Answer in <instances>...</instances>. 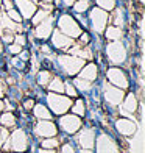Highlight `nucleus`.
<instances>
[{
    "mask_svg": "<svg viewBox=\"0 0 145 153\" xmlns=\"http://www.w3.org/2000/svg\"><path fill=\"white\" fill-rule=\"evenodd\" d=\"M58 27H59L58 30L61 33H64L66 36L72 38V39L81 34V25L78 24V20L70 14H63L58 19Z\"/></svg>",
    "mask_w": 145,
    "mask_h": 153,
    "instance_id": "obj_1",
    "label": "nucleus"
},
{
    "mask_svg": "<svg viewBox=\"0 0 145 153\" xmlns=\"http://www.w3.org/2000/svg\"><path fill=\"white\" fill-rule=\"evenodd\" d=\"M58 62L61 64V69L66 72V75H77L84 66V59L73 56V55H59Z\"/></svg>",
    "mask_w": 145,
    "mask_h": 153,
    "instance_id": "obj_2",
    "label": "nucleus"
},
{
    "mask_svg": "<svg viewBox=\"0 0 145 153\" xmlns=\"http://www.w3.org/2000/svg\"><path fill=\"white\" fill-rule=\"evenodd\" d=\"M106 56L112 64H122L127 59V48L120 41H111L106 45Z\"/></svg>",
    "mask_w": 145,
    "mask_h": 153,
    "instance_id": "obj_3",
    "label": "nucleus"
},
{
    "mask_svg": "<svg viewBox=\"0 0 145 153\" xmlns=\"http://www.w3.org/2000/svg\"><path fill=\"white\" fill-rule=\"evenodd\" d=\"M47 100H48V106L52 108V111L55 114H64L66 111H69L72 106L70 97H64L61 94L50 92L47 95Z\"/></svg>",
    "mask_w": 145,
    "mask_h": 153,
    "instance_id": "obj_4",
    "label": "nucleus"
},
{
    "mask_svg": "<svg viewBox=\"0 0 145 153\" xmlns=\"http://www.w3.org/2000/svg\"><path fill=\"white\" fill-rule=\"evenodd\" d=\"M89 20H91V24L94 27V31L97 33H103L105 28L108 27V20H109V14L108 11L101 10V8H92L91 13H89Z\"/></svg>",
    "mask_w": 145,
    "mask_h": 153,
    "instance_id": "obj_5",
    "label": "nucleus"
},
{
    "mask_svg": "<svg viewBox=\"0 0 145 153\" xmlns=\"http://www.w3.org/2000/svg\"><path fill=\"white\" fill-rule=\"evenodd\" d=\"M106 76H108L109 83H112L115 88L127 89L128 85H129V83H128V76H127V74L123 72L122 69H119V67H111V69H108Z\"/></svg>",
    "mask_w": 145,
    "mask_h": 153,
    "instance_id": "obj_6",
    "label": "nucleus"
},
{
    "mask_svg": "<svg viewBox=\"0 0 145 153\" xmlns=\"http://www.w3.org/2000/svg\"><path fill=\"white\" fill-rule=\"evenodd\" d=\"M50 36H52V45L55 48H58V50H67V48H70L73 45L72 38L66 36V34L61 33L59 30H53Z\"/></svg>",
    "mask_w": 145,
    "mask_h": 153,
    "instance_id": "obj_7",
    "label": "nucleus"
},
{
    "mask_svg": "<svg viewBox=\"0 0 145 153\" xmlns=\"http://www.w3.org/2000/svg\"><path fill=\"white\" fill-rule=\"evenodd\" d=\"M53 17L48 16L47 19H44L42 22H39L36 25V28H34V36L38 39H47L50 38V34L53 31Z\"/></svg>",
    "mask_w": 145,
    "mask_h": 153,
    "instance_id": "obj_8",
    "label": "nucleus"
},
{
    "mask_svg": "<svg viewBox=\"0 0 145 153\" xmlns=\"http://www.w3.org/2000/svg\"><path fill=\"white\" fill-rule=\"evenodd\" d=\"M59 125L64 131H67V133H75V131L81 127V119L75 114H67V116L61 117Z\"/></svg>",
    "mask_w": 145,
    "mask_h": 153,
    "instance_id": "obj_9",
    "label": "nucleus"
},
{
    "mask_svg": "<svg viewBox=\"0 0 145 153\" xmlns=\"http://www.w3.org/2000/svg\"><path fill=\"white\" fill-rule=\"evenodd\" d=\"M14 5L22 19H31V16L36 11V3L33 0H14Z\"/></svg>",
    "mask_w": 145,
    "mask_h": 153,
    "instance_id": "obj_10",
    "label": "nucleus"
},
{
    "mask_svg": "<svg viewBox=\"0 0 145 153\" xmlns=\"http://www.w3.org/2000/svg\"><path fill=\"white\" fill-rule=\"evenodd\" d=\"M123 97H125V94H123V91L120 88L106 86V89H105V99H106V102L109 103V105H120V103L123 102Z\"/></svg>",
    "mask_w": 145,
    "mask_h": 153,
    "instance_id": "obj_11",
    "label": "nucleus"
},
{
    "mask_svg": "<svg viewBox=\"0 0 145 153\" xmlns=\"http://www.w3.org/2000/svg\"><path fill=\"white\" fill-rule=\"evenodd\" d=\"M78 78L81 80H87V81H94L97 80V76H98V66L94 64V62H89V64H86L84 67H81V71L78 72Z\"/></svg>",
    "mask_w": 145,
    "mask_h": 153,
    "instance_id": "obj_12",
    "label": "nucleus"
},
{
    "mask_svg": "<svg viewBox=\"0 0 145 153\" xmlns=\"http://www.w3.org/2000/svg\"><path fill=\"white\" fill-rule=\"evenodd\" d=\"M11 147L16 152H24L27 149V137H25L24 131H20V130L14 131V134L11 137Z\"/></svg>",
    "mask_w": 145,
    "mask_h": 153,
    "instance_id": "obj_13",
    "label": "nucleus"
},
{
    "mask_svg": "<svg viewBox=\"0 0 145 153\" xmlns=\"http://www.w3.org/2000/svg\"><path fill=\"white\" fill-rule=\"evenodd\" d=\"M56 131L58 130H56V127H55V123L48 122V120H42V122H39L36 125V133L39 136H45V137L55 136V134H56Z\"/></svg>",
    "mask_w": 145,
    "mask_h": 153,
    "instance_id": "obj_14",
    "label": "nucleus"
},
{
    "mask_svg": "<svg viewBox=\"0 0 145 153\" xmlns=\"http://www.w3.org/2000/svg\"><path fill=\"white\" fill-rule=\"evenodd\" d=\"M117 130H119L122 134L129 136V134H133L136 131V125L131 120H128V119H119L117 120Z\"/></svg>",
    "mask_w": 145,
    "mask_h": 153,
    "instance_id": "obj_15",
    "label": "nucleus"
},
{
    "mask_svg": "<svg viewBox=\"0 0 145 153\" xmlns=\"http://www.w3.org/2000/svg\"><path fill=\"white\" fill-rule=\"evenodd\" d=\"M105 38L108 39V41H120V38H122V28L120 27H115V25H111V27H106L105 28Z\"/></svg>",
    "mask_w": 145,
    "mask_h": 153,
    "instance_id": "obj_16",
    "label": "nucleus"
},
{
    "mask_svg": "<svg viewBox=\"0 0 145 153\" xmlns=\"http://www.w3.org/2000/svg\"><path fill=\"white\" fill-rule=\"evenodd\" d=\"M80 144L84 149H91L94 145V133L91 130H83V133L80 134Z\"/></svg>",
    "mask_w": 145,
    "mask_h": 153,
    "instance_id": "obj_17",
    "label": "nucleus"
},
{
    "mask_svg": "<svg viewBox=\"0 0 145 153\" xmlns=\"http://www.w3.org/2000/svg\"><path fill=\"white\" fill-rule=\"evenodd\" d=\"M48 89H50L52 92H55V94H63L64 92V81L61 80V78H52L50 80V83H48Z\"/></svg>",
    "mask_w": 145,
    "mask_h": 153,
    "instance_id": "obj_18",
    "label": "nucleus"
},
{
    "mask_svg": "<svg viewBox=\"0 0 145 153\" xmlns=\"http://www.w3.org/2000/svg\"><path fill=\"white\" fill-rule=\"evenodd\" d=\"M123 108H125L127 111H129V113H134V111L137 109V99L134 94H128L125 102H123Z\"/></svg>",
    "mask_w": 145,
    "mask_h": 153,
    "instance_id": "obj_19",
    "label": "nucleus"
},
{
    "mask_svg": "<svg viewBox=\"0 0 145 153\" xmlns=\"http://www.w3.org/2000/svg\"><path fill=\"white\" fill-rule=\"evenodd\" d=\"M48 16H50V13H48V11H45V10H42V8L36 10V11H34V14L31 16V24H33V25H38L39 22H42V20L47 19Z\"/></svg>",
    "mask_w": 145,
    "mask_h": 153,
    "instance_id": "obj_20",
    "label": "nucleus"
},
{
    "mask_svg": "<svg viewBox=\"0 0 145 153\" xmlns=\"http://www.w3.org/2000/svg\"><path fill=\"white\" fill-rule=\"evenodd\" d=\"M50 80H52V72L50 71H41L39 74H38V85L39 86H42V88H45L48 83H50Z\"/></svg>",
    "mask_w": 145,
    "mask_h": 153,
    "instance_id": "obj_21",
    "label": "nucleus"
},
{
    "mask_svg": "<svg viewBox=\"0 0 145 153\" xmlns=\"http://www.w3.org/2000/svg\"><path fill=\"white\" fill-rule=\"evenodd\" d=\"M34 114H36V117H39V119H45V120H48L52 117L50 111L45 108V105H36L34 106Z\"/></svg>",
    "mask_w": 145,
    "mask_h": 153,
    "instance_id": "obj_22",
    "label": "nucleus"
},
{
    "mask_svg": "<svg viewBox=\"0 0 145 153\" xmlns=\"http://www.w3.org/2000/svg\"><path fill=\"white\" fill-rule=\"evenodd\" d=\"M73 86H75V88H78V91H91L92 83H91V81H87V80L75 78V81H73Z\"/></svg>",
    "mask_w": 145,
    "mask_h": 153,
    "instance_id": "obj_23",
    "label": "nucleus"
},
{
    "mask_svg": "<svg viewBox=\"0 0 145 153\" xmlns=\"http://www.w3.org/2000/svg\"><path fill=\"white\" fill-rule=\"evenodd\" d=\"M97 2V6L105 11H111L115 8V0H95Z\"/></svg>",
    "mask_w": 145,
    "mask_h": 153,
    "instance_id": "obj_24",
    "label": "nucleus"
},
{
    "mask_svg": "<svg viewBox=\"0 0 145 153\" xmlns=\"http://www.w3.org/2000/svg\"><path fill=\"white\" fill-rule=\"evenodd\" d=\"M0 122H2L5 127H13L16 123V117L13 113H5L2 117H0Z\"/></svg>",
    "mask_w": 145,
    "mask_h": 153,
    "instance_id": "obj_25",
    "label": "nucleus"
},
{
    "mask_svg": "<svg viewBox=\"0 0 145 153\" xmlns=\"http://www.w3.org/2000/svg\"><path fill=\"white\" fill-rule=\"evenodd\" d=\"M91 3H89V0H78V2H73V10L77 13H84Z\"/></svg>",
    "mask_w": 145,
    "mask_h": 153,
    "instance_id": "obj_26",
    "label": "nucleus"
},
{
    "mask_svg": "<svg viewBox=\"0 0 145 153\" xmlns=\"http://www.w3.org/2000/svg\"><path fill=\"white\" fill-rule=\"evenodd\" d=\"M6 16H8V19H11L13 22H16V24H20L22 22V16H20V13L16 10V8H11V10H8V13H6Z\"/></svg>",
    "mask_w": 145,
    "mask_h": 153,
    "instance_id": "obj_27",
    "label": "nucleus"
},
{
    "mask_svg": "<svg viewBox=\"0 0 145 153\" xmlns=\"http://www.w3.org/2000/svg\"><path fill=\"white\" fill-rule=\"evenodd\" d=\"M72 111L75 113V116H84V103H83V100H77L75 102V105L72 106Z\"/></svg>",
    "mask_w": 145,
    "mask_h": 153,
    "instance_id": "obj_28",
    "label": "nucleus"
},
{
    "mask_svg": "<svg viewBox=\"0 0 145 153\" xmlns=\"http://www.w3.org/2000/svg\"><path fill=\"white\" fill-rule=\"evenodd\" d=\"M64 92L69 97H77V89H75V86L72 85L70 81H66L64 83Z\"/></svg>",
    "mask_w": 145,
    "mask_h": 153,
    "instance_id": "obj_29",
    "label": "nucleus"
},
{
    "mask_svg": "<svg viewBox=\"0 0 145 153\" xmlns=\"http://www.w3.org/2000/svg\"><path fill=\"white\" fill-rule=\"evenodd\" d=\"M42 147L44 149H55V147H58V139H45V141L42 142Z\"/></svg>",
    "mask_w": 145,
    "mask_h": 153,
    "instance_id": "obj_30",
    "label": "nucleus"
},
{
    "mask_svg": "<svg viewBox=\"0 0 145 153\" xmlns=\"http://www.w3.org/2000/svg\"><path fill=\"white\" fill-rule=\"evenodd\" d=\"M117 17L114 19V22H115V27H119L120 25V28L123 27V24H125V16H123V13L120 11V10H117V14H115Z\"/></svg>",
    "mask_w": 145,
    "mask_h": 153,
    "instance_id": "obj_31",
    "label": "nucleus"
},
{
    "mask_svg": "<svg viewBox=\"0 0 145 153\" xmlns=\"http://www.w3.org/2000/svg\"><path fill=\"white\" fill-rule=\"evenodd\" d=\"M89 41H91V36H89V33L81 31V34H80V45H81V47L87 45V44H89Z\"/></svg>",
    "mask_w": 145,
    "mask_h": 153,
    "instance_id": "obj_32",
    "label": "nucleus"
},
{
    "mask_svg": "<svg viewBox=\"0 0 145 153\" xmlns=\"http://www.w3.org/2000/svg\"><path fill=\"white\" fill-rule=\"evenodd\" d=\"M13 41H14L16 44L22 45V47L27 44V38H25V34H16V36H14V39H13Z\"/></svg>",
    "mask_w": 145,
    "mask_h": 153,
    "instance_id": "obj_33",
    "label": "nucleus"
},
{
    "mask_svg": "<svg viewBox=\"0 0 145 153\" xmlns=\"http://www.w3.org/2000/svg\"><path fill=\"white\" fill-rule=\"evenodd\" d=\"M20 52H22V45H19V44H11L10 45V53L13 55H20Z\"/></svg>",
    "mask_w": 145,
    "mask_h": 153,
    "instance_id": "obj_34",
    "label": "nucleus"
},
{
    "mask_svg": "<svg viewBox=\"0 0 145 153\" xmlns=\"http://www.w3.org/2000/svg\"><path fill=\"white\" fill-rule=\"evenodd\" d=\"M33 106H34V100L33 99H27L24 102V108L25 109H33Z\"/></svg>",
    "mask_w": 145,
    "mask_h": 153,
    "instance_id": "obj_35",
    "label": "nucleus"
},
{
    "mask_svg": "<svg viewBox=\"0 0 145 153\" xmlns=\"http://www.w3.org/2000/svg\"><path fill=\"white\" fill-rule=\"evenodd\" d=\"M3 5H5V8L6 10H11V8H14V3L11 2V0H2Z\"/></svg>",
    "mask_w": 145,
    "mask_h": 153,
    "instance_id": "obj_36",
    "label": "nucleus"
},
{
    "mask_svg": "<svg viewBox=\"0 0 145 153\" xmlns=\"http://www.w3.org/2000/svg\"><path fill=\"white\" fill-rule=\"evenodd\" d=\"M63 153H75V152H73V149H72V145L66 144L64 147H63Z\"/></svg>",
    "mask_w": 145,
    "mask_h": 153,
    "instance_id": "obj_37",
    "label": "nucleus"
},
{
    "mask_svg": "<svg viewBox=\"0 0 145 153\" xmlns=\"http://www.w3.org/2000/svg\"><path fill=\"white\" fill-rule=\"evenodd\" d=\"M41 48H42V52H44V53H47V55L50 53V47H48V45H45V44H44V45L41 47Z\"/></svg>",
    "mask_w": 145,
    "mask_h": 153,
    "instance_id": "obj_38",
    "label": "nucleus"
},
{
    "mask_svg": "<svg viewBox=\"0 0 145 153\" xmlns=\"http://www.w3.org/2000/svg\"><path fill=\"white\" fill-rule=\"evenodd\" d=\"M39 153H55L53 150H50V149H45V150H41Z\"/></svg>",
    "mask_w": 145,
    "mask_h": 153,
    "instance_id": "obj_39",
    "label": "nucleus"
},
{
    "mask_svg": "<svg viewBox=\"0 0 145 153\" xmlns=\"http://www.w3.org/2000/svg\"><path fill=\"white\" fill-rule=\"evenodd\" d=\"M73 2H75V0H64L66 5H73Z\"/></svg>",
    "mask_w": 145,
    "mask_h": 153,
    "instance_id": "obj_40",
    "label": "nucleus"
},
{
    "mask_svg": "<svg viewBox=\"0 0 145 153\" xmlns=\"http://www.w3.org/2000/svg\"><path fill=\"white\" fill-rule=\"evenodd\" d=\"M5 95V91H3V88L2 86H0V99H2V97Z\"/></svg>",
    "mask_w": 145,
    "mask_h": 153,
    "instance_id": "obj_41",
    "label": "nucleus"
},
{
    "mask_svg": "<svg viewBox=\"0 0 145 153\" xmlns=\"http://www.w3.org/2000/svg\"><path fill=\"white\" fill-rule=\"evenodd\" d=\"M3 53V44H2V39H0V55Z\"/></svg>",
    "mask_w": 145,
    "mask_h": 153,
    "instance_id": "obj_42",
    "label": "nucleus"
},
{
    "mask_svg": "<svg viewBox=\"0 0 145 153\" xmlns=\"http://www.w3.org/2000/svg\"><path fill=\"white\" fill-rule=\"evenodd\" d=\"M3 141H5V139H3V136H2V133H0V147H2V144H3Z\"/></svg>",
    "mask_w": 145,
    "mask_h": 153,
    "instance_id": "obj_43",
    "label": "nucleus"
},
{
    "mask_svg": "<svg viewBox=\"0 0 145 153\" xmlns=\"http://www.w3.org/2000/svg\"><path fill=\"white\" fill-rule=\"evenodd\" d=\"M3 108H5V103H3V102H2V100H0V111H2V109H3Z\"/></svg>",
    "mask_w": 145,
    "mask_h": 153,
    "instance_id": "obj_44",
    "label": "nucleus"
},
{
    "mask_svg": "<svg viewBox=\"0 0 145 153\" xmlns=\"http://www.w3.org/2000/svg\"><path fill=\"white\" fill-rule=\"evenodd\" d=\"M81 153H92L91 150H81Z\"/></svg>",
    "mask_w": 145,
    "mask_h": 153,
    "instance_id": "obj_45",
    "label": "nucleus"
},
{
    "mask_svg": "<svg viewBox=\"0 0 145 153\" xmlns=\"http://www.w3.org/2000/svg\"><path fill=\"white\" fill-rule=\"evenodd\" d=\"M2 17H3V13H2V11H0V20H2Z\"/></svg>",
    "mask_w": 145,
    "mask_h": 153,
    "instance_id": "obj_46",
    "label": "nucleus"
},
{
    "mask_svg": "<svg viewBox=\"0 0 145 153\" xmlns=\"http://www.w3.org/2000/svg\"><path fill=\"white\" fill-rule=\"evenodd\" d=\"M42 2H47L48 3V2H52V0H42Z\"/></svg>",
    "mask_w": 145,
    "mask_h": 153,
    "instance_id": "obj_47",
    "label": "nucleus"
}]
</instances>
